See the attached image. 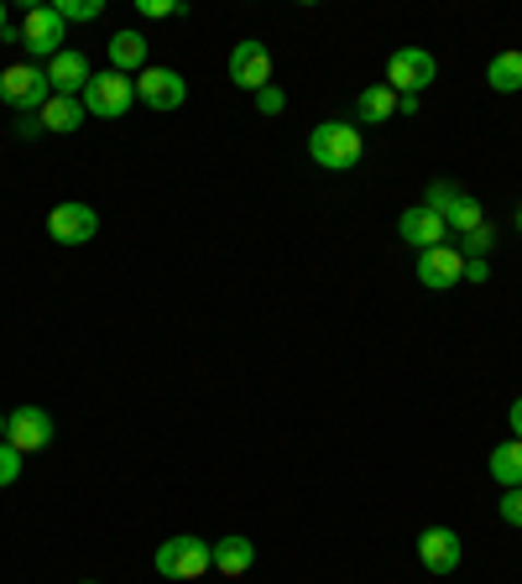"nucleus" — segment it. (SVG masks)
Returning a JSON list of instances; mask_svg holds the SVG:
<instances>
[{"instance_id": "obj_24", "label": "nucleus", "mask_w": 522, "mask_h": 584, "mask_svg": "<svg viewBox=\"0 0 522 584\" xmlns=\"http://www.w3.org/2000/svg\"><path fill=\"white\" fill-rule=\"evenodd\" d=\"M460 199V188L454 183H428V199H424V210H434V214H444Z\"/></svg>"}, {"instance_id": "obj_17", "label": "nucleus", "mask_w": 522, "mask_h": 584, "mask_svg": "<svg viewBox=\"0 0 522 584\" xmlns=\"http://www.w3.org/2000/svg\"><path fill=\"white\" fill-rule=\"evenodd\" d=\"M210 548H214V569H220V574H246V569L257 563V543L240 538V533L210 543Z\"/></svg>"}, {"instance_id": "obj_3", "label": "nucleus", "mask_w": 522, "mask_h": 584, "mask_svg": "<svg viewBox=\"0 0 522 584\" xmlns=\"http://www.w3.org/2000/svg\"><path fill=\"white\" fill-rule=\"evenodd\" d=\"M79 99H84V110H90L95 120H120L126 110H131V99H137V79L105 69V73L90 79V90L79 94Z\"/></svg>"}, {"instance_id": "obj_16", "label": "nucleus", "mask_w": 522, "mask_h": 584, "mask_svg": "<svg viewBox=\"0 0 522 584\" xmlns=\"http://www.w3.org/2000/svg\"><path fill=\"white\" fill-rule=\"evenodd\" d=\"M90 120V110H84V99H69V94H52L48 105H43V131H58V136H69V131H79Z\"/></svg>"}, {"instance_id": "obj_10", "label": "nucleus", "mask_w": 522, "mask_h": 584, "mask_svg": "<svg viewBox=\"0 0 522 584\" xmlns=\"http://www.w3.org/2000/svg\"><path fill=\"white\" fill-rule=\"evenodd\" d=\"M137 99L152 105V110H178L189 99V84H183V73L173 69H142L137 73Z\"/></svg>"}, {"instance_id": "obj_34", "label": "nucleus", "mask_w": 522, "mask_h": 584, "mask_svg": "<svg viewBox=\"0 0 522 584\" xmlns=\"http://www.w3.org/2000/svg\"><path fill=\"white\" fill-rule=\"evenodd\" d=\"M518 230H522V210H518Z\"/></svg>"}, {"instance_id": "obj_14", "label": "nucleus", "mask_w": 522, "mask_h": 584, "mask_svg": "<svg viewBox=\"0 0 522 584\" xmlns=\"http://www.w3.org/2000/svg\"><path fill=\"white\" fill-rule=\"evenodd\" d=\"M398 235H403L407 246H418V251H434V246H444V235H450V225H444V214L434 210H407L403 219H398Z\"/></svg>"}, {"instance_id": "obj_21", "label": "nucleus", "mask_w": 522, "mask_h": 584, "mask_svg": "<svg viewBox=\"0 0 522 584\" xmlns=\"http://www.w3.org/2000/svg\"><path fill=\"white\" fill-rule=\"evenodd\" d=\"M444 225H450V230H460V235H471L475 225H486V210L475 204L471 193H460V199H454L450 210H444Z\"/></svg>"}, {"instance_id": "obj_22", "label": "nucleus", "mask_w": 522, "mask_h": 584, "mask_svg": "<svg viewBox=\"0 0 522 584\" xmlns=\"http://www.w3.org/2000/svg\"><path fill=\"white\" fill-rule=\"evenodd\" d=\"M52 5H58L63 22H95V16H105V0H52Z\"/></svg>"}, {"instance_id": "obj_18", "label": "nucleus", "mask_w": 522, "mask_h": 584, "mask_svg": "<svg viewBox=\"0 0 522 584\" xmlns=\"http://www.w3.org/2000/svg\"><path fill=\"white\" fill-rule=\"evenodd\" d=\"M486 84H491L497 94H518V90H522V52H518V47L491 58V69H486Z\"/></svg>"}, {"instance_id": "obj_31", "label": "nucleus", "mask_w": 522, "mask_h": 584, "mask_svg": "<svg viewBox=\"0 0 522 584\" xmlns=\"http://www.w3.org/2000/svg\"><path fill=\"white\" fill-rule=\"evenodd\" d=\"M465 277H471V282H486V261H465Z\"/></svg>"}, {"instance_id": "obj_9", "label": "nucleus", "mask_w": 522, "mask_h": 584, "mask_svg": "<svg viewBox=\"0 0 522 584\" xmlns=\"http://www.w3.org/2000/svg\"><path fill=\"white\" fill-rule=\"evenodd\" d=\"M418 282L428 293H450L465 282V257L454 246H434V251H418Z\"/></svg>"}, {"instance_id": "obj_1", "label": "nucleus", "mask_w": 522, "mask_h": 584, "mask_svg": "<svg viewBox=\"0 0 522 584\" xmlns=\"http://www.w3.org/2000/svg\"><path fill=\"white\" fill-rule=\"evenodd\" d=\"M360 152H366L360 126H351V120H324V126H313L309 157L319 167H330V172H351V167L360 163Z\"/></svg>"}, {"instance_id": "obj_7", "label": "nucleus", "mask_w": 522, "mask_h": 584, "mask_svg": "<svg viewBox=\"0 0 522 584\" xmlns=\"http://www.w3.org/2000/svg\"><path fill=\"white\" fill-rule=\"evenodd\" d=\"M48 235L58 240V246H90V240L99 235V214L90 210V204L69 199V204H58V210L48 214Z\"/></svg>"}, {"instance_id": "obj_32", "label": "nucleus", "mask_w": 522, "mask_h": 584, "mask_svg": "<svg viewBox=\"0 0 522 584\" xmlns=\"http://www.w3.org/2000/svg\"><path fill=\"white\" fill-rule=\"evenodd\" d=\"M5 26H11V16H5V5H0V32H5Z\"/></svg>"}, {"instance_id": "obj_5", "label": "nucleus", "mask_w": 522, "mask_h": 584, "mask_svg": "<svg viewBox=\"0 0 522 584\" xmlns=\"http://www.w3.org/2000/svg\"><path fill=\"white\" fill-rule=\"evenodd\" d=\"M63 32H69V22L58 16V5H32L22 16V47L43 63H52L63 52Z\"/></svg>"}, {"instance_id": "obj_28", "label": "nucleus", "mask_w": 522, "mask_h": 584, "mask_svg": "<svg viewBox=\"0 0 522 584\" xmlns=\"http://www.w3.org/2000/svg\"><path fill=\"white\" fill-rule=\"evenodd\" d=\"M137 11L142 16H183V0L173 5V0H137Z\"/></svg>"}, {"instance_id": "obj_33", "label": "nucleus", "mask_w": 522, "mask_h": 584, "mask_svg": "<svg viewBox=\"0 0 522 584\" xmlns=\"http://www.w3.org/2000/svg\"><path fill=\"white\" fill-rule=\"evenodd\" d=\"M0 444H5V413H0Z\"/></svg>"}, {"instance_id": "obj_13", "label": "nucleus", "mask_w": 522, "mask_h": 584, "mask_svg": "<svg viewBox=\"0 0 522 584\" xmlns=\"http://www.w3.org/2000/svg\"><path fill=\"white\" fill-rule=\"evenodd\" d=\"M90 58L84 52H73V47H63L58 58L48 63V84H52V94H69V99H79V94L90 90Z\"/></svg>"}, {"instance_id": "obj_25", "label": "nucleus", "mask_w": 522, "mask_h": 584, "mask_svg": "<svg viewBox=\"0 0 522 584\" xmlns=\"http://www.w3.org/2000/svg\"><path fill=\"white\" fill-rule=\"evenodd\" d=\"M501 522H507V527H522V486H512V491H501Z\"/></svg>"}, {"instance_id": "obj_15", "label": "nucleus", "mask_w": 522, "mask_h": 584, "mask_svg": "<svg viewBox=\"0 0 522 584\" xmlns=\"http://www.w3.org/2000/svg\"><path fill=\"white\" fill-rule=\"evenodd\" d=\"M110 69L126 73V79H137L146 69V37L142 32H116L110 37Z\"/></svg>"}, {"instance_id": "obj_2", "label": "nucleus", "mask_w": 522, "mask_h": 584, "mask_svg": "<svg viewBox=\"0 0 522 584\" xmlns=\"http://www.w3.org/2000/svg\"><path fill=\"white\" fill-rule=\"evenodd\" d=\"M157 574L163 580H199V574H210L214 569V548L204 538H189V533H178V538H167L157 548Z\"/></svg>"}, {"instance_id": "obj_12", "label": "nucleus", "mask_w": 522, "mask_h": 584, "mask_svg": "<svg viewBox=\"0 0 522 584\" xmlns=\"http://www.w3.org/2000/svg\"><path fill=\"white\" fill-rule=\"evenodd\" d=\"M418 563L428 574H454L460 569V533L454 527H424L418 533Z\"/></svg>"}, {"instance_id": "obj_11", "label": "nucleus", "mask_w": 522, "mask_h": 584, "mask_svg": "<svg viewBox=\"0 0 522 584\" xmlns=\"http://www.w3.org/2000/svg\"><path fill=\"white\" fill-rule=\"evenodd\" d=\"M230 84H240V90H266L272 84V52L261 43H236L230 47Z\"/></svg>"}, {"instance_id": "obj_20", "label": "nucleus", "mask_w": 522, "mask_h": 584, "mask_svg": "<svg viewBox=\"0 0 522 584\" xmlns=\"http://www.w3.org/2000/svg\"><path fill=\"white\" fill-rule=\"evenodd\" d=\"M356 116H360V120H371V126H377V120H392V116H398V94L387 90V84H371V90H360V94H356Z\"/></svg>"}, {"instance_id": "obj_35", "label": "nucleus", "mask_w": 522, "mask_h": 584, "mask_svg": "<svg viewBox=\"0 0 522 584\" xmlns=\"http://www.w3.org/2000/svg\"><path fill=\"white\" fill-rule=\"evenodd\" d=\"M84 584H95V580H84Z\"/></svg>"}, {"instance_id": "obj_4", "label": "nucleus", "mask_w": 522, "mask_h": 584, "mask_svg": "<svg viewBox=\"0 0 522 584\" xmlns=\"http://www.w3.org/2000/svg\"><path fill=\"white\" fill-rule=\"evenodd\" d=\"M0 99H5L11 110H43L52 99L48 69H37V63H11V69L0 73Z\"/></svg>"}, {"instance_id": "obj_29", "label": "nucleus", "mask_w": 522, "mask_h": 584, "mask_svg": "<svg viewBox=\"0 0 522 584\" xmlns=\"http://www.w3.org/2000/svg\"><path fill=\"white\" fill-rule=\"evenodd\" d=\"M507 422H512V439H522V397L512 402V413H507Z\"/></svg>"}, {"instance_id": "obj_6", "label": "nucleus", "mask_w": 522, "mask_h": 584, "mask_svg": "<svg viewBox=\"0 0 522 584\" xmlns=\"http://www.w3.org/2000/svg\"><path fill=\"white\" fill-rule=\"evenodd\" d=\"M434 79H439V63L424 47H398L392 63H387V90L392 94H424Z\"/></svg>"}, {"instance_id": "obj_8", "label": "nucleus", "mask_w": 522, "mask_h": 584, "mask_svg": "<svg viewBox=\"0 0 522 584\" xmlns=\"http://www.w3.org/2000/svg\"><path fill=\"white\" fill-rule=\"evenodd\" d=\"M5 444L16 449V454H43L52 444V418L43 407H16L5 418Z\"/></svg>"}, {"instance_id": "obj_27", "label": "nucleus", "mask_w": 522, "mask_h": 584, "mask_svg": "<svg viewBox=\"0 0 522 584\" xmlns=\"http://www.w3.org/2000/svg\"><path fill=\"white\" fill-rule=\"evenodd\" d=\"M16 475H22V454L11 444H0V486H11Z\"/></svg>"}, {"instance_id": "obj_26", "label": "nucleus", "mask_w": 522, "mask_h": 584, "mask_svg": "<svg viewBox=\"0 0 522 584\" xmlns=\"http://www.w3.org/2000/svg\"><path fill=\"white\" fill-rule=\"evenodd\" d=\"M257 110H261V116H283V110H287V94L277 90V84H266V90H257Z\"/></svg>"}, {"instance_id": "obj_23", "label": "nucleus", "mask_w": 522, "mask_h": 584, "mask_svg": "<svg viewBox=\"0 0 522 584\" xmlns=\"http://www.w3.org/2000/svg\"><path fill=\"white\" fill-rule=\"evenodd\" d=\"M491 246H497V230H491V225H475V230L465 235V246H460V257L471 251V257L481 261V257H486V251H491Z\"/></svg>"}, {"instance_id": "obj_19", "label": "nucleus", "mask_w": 522, "mask_h": 584, "mask_svg": "<svg viewBox=\"0 0 522 584\" xmlns=\"http://www.w3.org/2000/svg\"><path fill=\"white\" fill-rule=\"evenodd\" d=\"M491 475L501 480V491L522 486V439H507V444L491 449Z\"/></svg>"}, {"instance_id": "obj_30", "label": "nucleus", "mask_w": 522, "mask_h": 584, "mask_svg": "<svg viewBox=\"0 0 522 584\" xmlns=\"http://www.w3.org/2000/svg\"><path fill=\"white\" fill-rule=\"evenodd\" d=\"M398 110H403V116H418V94H398Z\"/></svg>"}]
</instances>
